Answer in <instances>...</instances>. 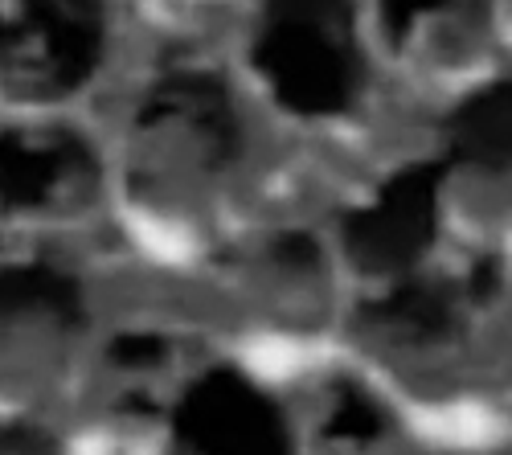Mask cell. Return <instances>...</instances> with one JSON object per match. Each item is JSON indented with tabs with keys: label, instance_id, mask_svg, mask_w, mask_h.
<instances>
[{
	"label": "cell",
	"instance_id": "6da1fadb",
	"mask_svg": "<svg viewBox=\"0 0 512 455\" xmlns=\"http://www.w3.org/2000/svg\"><path fill=\"white\" fill-rule=\"evenodd\" d=\"M136 189L181 193L238 156V115L213 74H168L148 91L132 123Z\"/></svg>",
	"mask_w": 512,
	"mask_h": 455
},
{
	"label": "cell",
	"instance_id": "7a4b0ae2",
	"mask_svg": "<svg viewBox=\"0 0 512 455\" xmlns=\"http://www.w3.org/2000/svg\"><path fill=\"white\" fill-rule=\"evenodd\" d=\"M254 66L295 115H336L357 95L353 0H267Z\"/></svg>",
	"mask_w": 512,
	"mask_h": 455
},
{
	"label": "cell",
	"instance_id": "3957f363",
	"mask_svg": "<svg viewBox=\"0 0 512 455\" xmlns=\"http://www.w3.org/2000/svg\"><path fill=\"white\" fill-rule=\"evenodd\" d=\"M87 328V296L74 275L21 263L0 271V394L46 390Z\"/></svg>",
	"mask_w": 512,
	"mask_h": 455
},
{
	"label": "cell",
	"instance_id": "277c9868",
	"mask_svg": "<svg viewBox=\"0 0 512 455\" xmlns=\"http://www.w3.org/2000/svg\"><path fill=\"white\" fill-rule=\"evenodd\" d=\"M103 0H21V17L0 25V91L17 103L74 95L103 62Z\"/></svg>",
	"mask_w": 512,
	"mask_h": 455
},
{
	"label": "cell",
	"instance_id": "5b68a950",
	"mask_svg": "<svg viewBox=\"0 0 512 455\" xmlns=\"http://www.w3.org/2000/svg\"><path fill=\"white\" fill-rule=\"evenodd\" d=\"M181 455H295L279 406L234 369L201 374L173 415Z\"/></svg>",
	"mask_w": 512,
	"mask_h": 455
},
{
	"label": "cell",
	"instance_id": "8992f818",
	"mask_svg": "<svg viewBox=\"0 0 512 455\" xmlns=\"http://www.w3.org/2000/svg\"><path fill=\"white\" fill-rule=\"evenodd\" d=\"M99 189V160L74 132H0V210L13 218H66Z\"/></svg>",
	"mask_w": 512,
	"mask_h": 455
},
{
	"label": "cell",
	"instance_id": "52a82bcc",
	"mask_svg": "<svg viewBox=\"0 0 512 455\" xmlns=\"http://www.w3.org/2000/svg\"><path fill=\"white\" fill-rule=\"evenodd\" d=\"M443 164H410L373 205L345 218V251L361 271H398L435 238Z\"/></svg>",
	"mask_w": 512,
	"mask_h": 455
},
{
	"label": "cell",
	"instance_id": "ba28073f",
	"mask_svg": "<svg viewBox=\"0 0 512 455\" xmlns=\"http://www.w3.org/2000/svg\"><path fill=\"white\" fill-rule=\"evenodd\" d=\"M447 164L484 181L512 177V78L492 82L451 111Z\"/></svg>",
	"mask_w": 512,
	"mask_h": 455
},
{
	"label": "cell",
	"instance_id": "9c48e42d",
	"mask_svg": "<svg viewBox=\"0 0 512 455\" xmlns=\"http://www.w3.org/2000/svg\"><path fill=\"white\" fill-rule=\"evenodd\" d=\"M357 324L394 345H435L455 333V304L431 283H402L357 308Z\"/></svg>",
	"mask_w": 512,
	"mask_h": 455
},
{
	"label": "cell",
	"instance_id": "30bf717a",
	"mask_svg": "<svg viewBox=\"0 0 512 455\" xmlns=\"http://www.w3.org/2000/svg\"><path fill=\"white\" fill-rule=\"evenodd\" d=\"M381 431H386V419H381V410H377L365 394H357V390H349V394L336 398L332 415H328V427H324V435L336 439V443H369V439H377Z\"/></svg>",
	"mask_w": 512,
	"mask_h": 455
},
{
	"label": "cell",
	"instance_id": "8fae6325",
	"mask_svg": "<svg viewBox=\"0 0 512 455\" xmlns=\"http://www.w3.org/2000/svg\"><path fill=\"white\" fill-rule=\"evenodd\" d=\"M111 357H115V365H123V369H148V365H160L164 341H160L156 333H127V337L115 341Z\"/></svg>",
	"mask_w": 512,
	"mask_h": 455
},
{
	"label": "cell",
	"instance_id": "7c38bea8",
	"mask_svg": "<svg viewBox=\"0 0 512 455\" xmlns=\"http://www.w3.org/2000/svg\"><path fill=\"white\" fill-rule=\"evenodd\" d=\"M443 5H447V0H381V21H386V29H390L394 37H406L418 17L435 13V9H443Z\"/></svg>",
	"mask_w": 512,
	"mask_h": 455
},
{
	"label": "cell",
	"instance_id": "4fadbf2b",
	"mask_svg": "<svg viewBox=\"0 0 512 455\" xmlns=\"http://www.w3.org/2000/svg\"><path fill=\"white\" fill-rule=\"evenodd\" d=\"M275 255L283 267H295V271H308L320 263V246L308 238V234H283L279 246H275Z\"/></svg>",
	"mask_w": 512,
	"mask_h": 455
}]
</instances>
